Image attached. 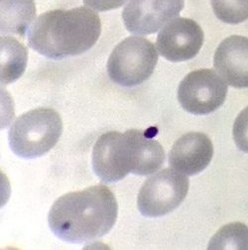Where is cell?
Wrapping results in <instances>:
<instances>
[{"mask_svg":"<svg viewBox=\"0 0 248 250\" xmlns=\"http://www.w3.org/2000/svg\"><path fill=\"white\" fill-rule=\"evenodd\" d=\"M117 212L113 193L100 184L60 197L49 211L48 223L58 238L84 243L108 233L115 225Z\"/></svg>","mask_w":248,"mask_h":250,"instance_id":"obj_1","label":"cell"},{"mask_svg":"<svg viewBox=\"0 0 248 250\" xmlns=\"http://www.w3.org/2000/svg\"><path fill=\"white\" fill-rule=\"evenodd\" d=\"M101 33V18L92 9H57L35 19L28 31V43L42 56L64 59L91 49Z\"/></svg>","mask_w":248,"mask_h":250,"instance_id":"obj_2","label":"cell"},{"mask_svg":"<svg viewBox=\"0 0 248 250\" xmlns=\"http://www.w3.org/2000/svg\"><path fill=\"white\" fill-rule=\"evenodd\" d=\"M91 162L92 169L102 181L113 183L129 173L147 176L157 172L165 162V152L157 140L142 130L110 131L97 140Z\"/></svg>","mask_w":248,"mask_h":250,"instance_id":"obj_3","label":"cell"},{"mask_svg":"<svg viewBox=\"0 0 248 250\" xmlns=\"http://www.w3.org/2000/svg\"><path fill=\"white\" fill-rule=\"evenodd\" d=\"M63 132V121L53 108H36L19 116L11 125L8 141L19 157L34 159L47 154Z\"/></svg>","mask_w":248,"mask_h":250,"instance_id":"obj_4","label":"cell"},{"mask_svg":"<svg viewBox=\"0 0 248 250\" xmlns=\"http://www.w3.org/2000/svg\"><path fill=\"white\" fill-rule=\"evenodd\" d=\"M158 62L154 44L142 37L124 39L111 52L107 61L110 80L122 86L143 83L153 74Z\"/></svg>","mask_w":248,"mask_h":250,"instance_id":"obj_5","label":"cell"},{"mask_svg":"<svg viewBox=\"0 0 248 250\" xmlns=\"http://www.w3.org/2000/svg\"><path fill=\"white\" fill-rule=\"evenodd\" d=\"M189 179L180 172L164 169L148 178L137 197L139 211L147 217H159L175 210L187 197Z\"/></svg>","mask_w":248,"mask_h":250,"instance_id":"obj_6","label":"cell"},{"mask_svg":"<svg viewBox=\"0 0 248 250\" xmlns=\"http://www.w3.org/2000/svg\"><path fill=\"white\" fill-rule=\"evenodd\" d=\"M227 83L213 70L191 72L180 83L178 101L192 114L204 115L219 109L226 102Z\"/></svg>","mask_w":248,"mask_h":250,"instance_id":"obj_7","label":"cell"},{"mask_svg":"<svg viewBox=\"0 0 248 250\" xmlns=\"http://www.w3.org/2000/svg\"><path fill=\"white\" fill-rule=\"evenodd\" d=\"M185 0H129L122 11L123 23L130 33L149 35L174 20Z\"/></svg>","mask_w":248,"mask_h":250,"instance_id":"obj_8","label":"cell"},{"mask_svg":"<svg viewBox=\"0 0 248 250\" xmlns=\"http://www.w3.org/2000/svg\"><path fill=\"white\" fill-rule=\"evenodd\" d=\"M204 31L189 18L179 17L166 24L157 37V49L171 62H184L195 58L204 44Z\"/></svg>","mask_w":248,"mask_h":250,"instance_id":"obj_9","label":"cell"},{"mask_svg":"<svg viewBox=\"0 0 248 250\" xmlns=\"http://www.w3.org/2000/svg\"><path fill=\"white\" fill-rule=\"evenodd\" d=\"M213 156L212 142L201 132H189L181 136L169 152V165L187 176L203 172Z\"/></svg>","mask_w":248,"mask_h":250,"instance_id":"obj_10","label":"cell"},{"mask_svg":"<svg viewBox=\"0 0 248 250\" xmlns=\"http://www.w3.org/2000/svg\"><path fill=\"white\" fill-rule=\"evenodd\" d=\"M213 67L230 86L248 87V38L233 35L225 39L214 53Z\"/></svg>","mask_w":248,"mask_h":250,"instance_id":"obj_11","label":"cell"},{"mask_svg":"<svg viewBox=\"0 0 248 250\" xmlns=\"http://www.w3.org/2000/svg\"><path fill=\"white\" fill-rule=\"evenodd\" d=\"M35 17L34 0H0V30L2 34L24 36Z\"/></svg>","mask_w":248,"mask_h":250,"instance_id":"obj_12","label":"cell"},{"mask_svg":"<svg viewBox=\"0 0 248 250\" xmlns=\"http://www.w3.org/2000/svg\"><path fill=\"white\" fill-rule=\"evenodd\" d=\"M0 48H1L0 79H1V84L6 85L14 83L23 75L27 66L28 54L26 48L10 36L1 37Z\"/></svg>","mask_w":248,"mask_h":250,"instance_id":"obj_13","label":"cell"},{"mask_svg":"<svg viewBox=\"0 0 248 250\" xmlns=\"http://www.w3.org/2000/svg\"><path fill=\"white\" fill-rule=\"evenodd\" d=\"M208 249H248V228L232 223L222 228L210 239Z\"/></svg>","mask_w":248,"mask_h":250,"instance_id":"obj_14","label":"cell"},{"mask_svg":"<svg viewBox=\"0 0 248 250\" xmlns=\"http://www.w3.org/2000/svg\"><path fill=\"white\" fill-rule=\"evenodd\" d=\"M212 10L221 21L238 24L248 19V0H210Z\"/></svg>","mask_w":248,"mask_h":250,"instance_id":"obj_15","label":"cell"},{"mask_svg":"<svg viewBox=\"0 0 248 250\" xmlns=\"http://www.w3.org/2000/svg\"><path fill=\"white\" fill-rule=\"evenodd\" d=\"M232 135L238 149L248 153V106L236 117L233 124Z\"/></svg>","mask_w":248,"mask_h":250,"instance_id":"obj_16","label":"cell"},{"mask_svg":"<svg viewBox=\"0 0 248 250\" xmlns=\"http://www.w3.org/2000/svg\"><path fill=\"white\" fill-rule=\"evenodd\" d=\"M83 3L92 10L108 11L121 7L126 0H83Z\"/></svg>","mask_w":248,"mask_h":250,"instance_id":"obj_17","label":"cell"}]
</instances>
